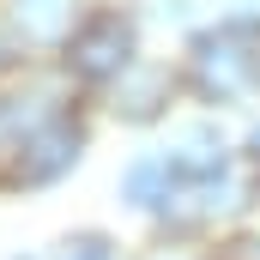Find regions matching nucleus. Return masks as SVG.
<instances>
[]
</instances>
